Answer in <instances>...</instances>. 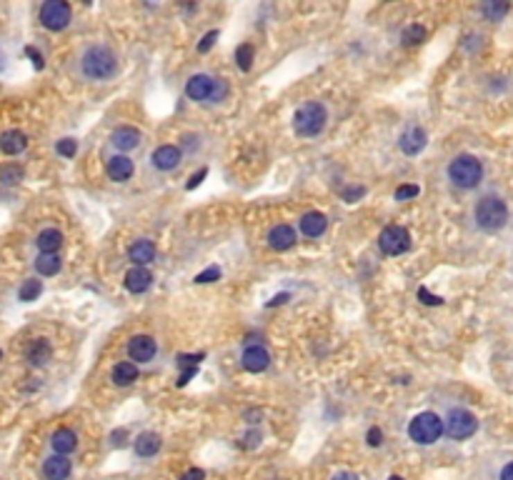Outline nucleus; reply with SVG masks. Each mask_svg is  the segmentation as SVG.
I'll list each match as a JSON object with an SVG mask.
<instances>
[{
  "label": "nucleus",
  "mask_w": 513,
  "mask_h": 480,
  "mask_svg": "<svg viewBox=\"0 0 513 480\" xmlns=\"http://www.w3.org/2000/svg\"><path fill=\"white\" fill-rule=\"evenodd\" d=\"M80 73L88 80H110L118 75V55L108 45H88L80 55Z\"/></svg>",
  "instance_id": "nucleus-1"
},
{
  "label": "nucleus",
  "mask_w": 513,
  "mask_h": 480,
  "mask_svg": "<svg viewBox=\"0 0 513 480\" xmlns=\"http://www.w3.org/2000/svg\"><path fill=\"white\" fill-rule=\"evenodd\" d=\"M326 125H328V110L323 103L308 100L295 110L293 133L298 138H315V135H321L326 130Z\"/></svg>",
  "instance_id": "nucleus-2"
},
{
  "label": "nucleus",
  "mask_w": 513,
  "mask_h": 480,
  "mask_svg": "<svg viewBox=\"0 0 513 480\" xmlns=\"http://www.w3.org/2000/svg\"><path fill=\"white\" fill-rule=\"evenodd\" d=\"M473 220L476 225L486 233L501 231L508 223V205L498 195H483L473 208Z\"/></svg>",
  "instance_id": "nucleus-3"
},
{
  "label": "nucleus",
  "mask_w": 513,
  "mask_h": 480,
  "mask_svg": "<svg viewBox=\"0 0 513 480\" xmlns=\"http://www.w3.org/2000/svg\"><path fill=\"white\" fill-rule=\"evenodd\" d=\"M449 180L461 190H473L483 180V166L476 155L461 153L449 163Z\"/></svg>",
  "instance_id": "nucleus-4"
},
{
  "label": "nucleus",
  "mask_w": 513,
  "mask_h": 480,
  "mask_svg": "<svg viewBox=\"0 0 513 480\" xmlns=\"http://www.w3.org/2000/svg\"><path fill=\"white\" fill-rule=\"evenodd\" d=\"M443 433H446V423L433 410H424L408 423V438L418 445H433L441 441Z\"/></svg>",
  "instance_id": "nucleus-5"
},
{
  "label": "nucleus",
  "mask_w": 513,
  "mask_h": 480,
  "mask_svg": "<svg viewBox=\"0 0 513 480\" xmlns=\"http://www.w3.org/2000/svg\"><path fill=\"white\" fill-rule=\"evenodd\" d=\"M40 26L51 33H60L71 26L73 20V8L65 0H45L38 10Z\"/></svg>",
  "instance_id": "nucleus-6"
},
{
  "label": "nucleus",
  "mask_w": 513,
  "mask_h": 480,
  "mask_svg": "<svg viewBox=\"0 0 513 480\" xmlns=\"http://www.w3.org/2000/svg\"><path fill=\"white\" fill-rule=\"evenodd\" d=\"M443 423H446V436L451 441H469L478 430V418L466 408H451Z\"/></svg>",
  "instance_id": "nucleus-7"
},
{
  "label": "nucleus",
  "mask_w": 513,
  "mask_h": 480,
  "mask_svg": "<svg viewBox=\"0 0 513 480\" xmlns=\"http://www.w3.org/2000/svg\"><path fill=\"white\" fill-rule=\"evenodd\" d=\"M379 248L385 256H403L410 250V233L403 225H388L379 235Z\"/></svg>",
  "instance_id": "nucleus-8"
},
{
  "label": "nucleus",
  "mask_w": 513,
  "mask_h": 480,
  "mask_svg": "<svg viewBox=\"0 0 513 480\" xmlns=\"http://www.w3.org/2000/svg\"><path fill=\"white\" fill-rule=\"evenodd\" d=\"M216 90H218V80L205 73H195V75L188 78L186 83V96L195 103H203V100H213L216 98Z\"/></svg>",
  "instance_id": "nucleus-9"
},
{
  "label": "nucleus",
  "mask_w": 513,
  "mask_h": 480,
  "mask_svg": "<svg viewBox=\"0 0 513 480\" xmlns=\"http://www.w3.org/2000/svg\"><path fill=\"white\" fill-rule=\"evenodd\" d=\"M426 145H428V135H426V130L421 128V125H410V128H406L403 133H401V138H398V148H401V153L403 155L424 153Z\"/></svg>",
  "instance_id": "nucleus-10"
},
{
  "label": "nucleus",
  "mask_w": 513,
  "mask_h": 480,
  "mask_svg": "<svg viewBox=\"0 0 513 480\" xmlns=\"http://www.w3.org/2000/svg\"><path fill=\"white\" fill-rule=\"evenodd\" d=\"M155 353H158V346L150 335H133L128 340V358L133 363H148L155 358Z\"/></svg>",
  "instance_id": "nucleus-11"
},
{
  "label": "nucleus",
  "mask_w": 513,
  "mask_h": 480,
  "mask_svg": "<svg viewBox=\"0 0 513 480\" xmlns=\"http://www.w3.org/2000/svg\"><path fill=\"white\" fill-rule=\"evenodd\" d=\"M180 158H183V150L175 145H158L150 153V166L155 168V170H163V173H168V170H175L180 163Z\"/></svg>",
  "instance_id": "nucleus-12"
},
{
  "label": "nucleus",
  "mask_w": 513,
  "mask_h": 480,
  "mask_svg": "<svg viewBox=\"0 0 513 480\" xmlns=\"http://www.w3.org/2000/svg\"><path fill=\"white\" fill-rule=\"evenodd\" d=\"M73 473V463L68 461V455L53 453L51 458L43 461V478L45 480H68Z\"/></svg>",
  "instance_id": "nucleus-13"
},
{
  "label": "nucleus",
  "mask_w": 513,
  "mask_h": 480,
  "mask_svg": "<svg viewBox=\"0 0 513 480\" xmlns=\"http://www.w3.org/2000/svg\"><path fill=\"white\" fill-rule=\"evenodd\" d=\"M241 365H243L248 373H263L270 365V353L266 350L261 343H256V346H245Z\"/></svg>",
  "instance_id": "nucleus-14"
},
{
  "label": "nucleus",
  "mask_w": 513,
  "mask_h": 480,
  "mask_svg": "<svg viewBox=\"0 0 513 480\" xmlns=\"http://www.w3.org/2000/svg\"><path fill=\"white\" fill-rule=\"evenodd\" d=\"M123 285H125V290L133 295H141L146 293L150 285H153V273L148 268H138V265H133V268L123 276Z\"/></svg>",
  "instance_id": "nucleus-15"
},
{
  "label": "nucleus",
  "mask_w": 513,
  "mask_h": 480,
  "mask_svg": "<svg viewBox=\"0 0 513 480\" xmlns=\"http://www.w3.org/2000/svg\"><path fill=\"white\" fill-rule=\"evenodd\" d=\"M133 170H135L133 160L123 153H116L113 158H108V163H105V173H108L110 180H116V183L130 180L133 178Z\"/></svg>",
  "instance_id": "nucleus-16"
},
{
  "label": "nucleus",
  "mask_w": 513,
  "mask_h": 480,
  "mask_svg": "<svg viewBox=\"0 0 513 480\" xmlns=\"http://www.w3.org/2000/svg\"><path fill=\"white\" fill-rule=\"evenodd\" d=\"M141 130L133 128V125H121V128H116L113 133H110V143L121 150V153H128V150H135V148L141 145Z\"/></svg>",
  "instance_id": "nucleus-17"
},
{
  "label": "nucleus",
  "mask_w": 513,
  "mask_h": 480,
  "mask_svg": "<svg viewBox=\"0 0 513 480\" xmlns=\"http://www.w3.org/2000/svg\"><path fill=\"white\" fill-rule=\"evenodd\" d=\"M155 253H158V250H155L153 240H146V238H143V240H135L128 248V260L133 263V265H138V268H148V265L155 260Z\"/></svg>",
  "instance_id": "nucleus-18"
},
{
  "label": "nucleus",
  "mask_w": 513,
  "mask_h": 480,
  "mask_svg": "<svg viewBox=\"0 0 513 480\" xmlns=\"http://www.w3.org/2000/svg\"><path fill=\"white\" fill-rule=\"evenodd\" d=\"M295 240H298V235H295V231L290 228V225L281 223V225H273L268 233V245L273 250H278V253H283V250H290L295 245Z\"/></svg>",
  "instance_id": "nucleus-19"
},
{
  "label": "nucleus",
  "mask_w": 513,
  "mask_h": 480,
  "mask_svg": "<svg viewBox=\"0 0 513 480\" xmlns=\"http://www.w3.org/2000/svg\"><path fill=\"white\" fill-rule=\"evenodd\" d=\"M298 228H301V233L306 238H321L323 233H326V228H328V218L323 215V213L311 211V213H306L301 220H298Z\"/></svg>",
  "instance_id": "nucleus-20"
},
{
  "label": "nucleus",
  "mask_w": 513,
  "mask_h": 480,
  "mask_svg": "<svg viewBox=\"0 0 513 480\" xmlns=\"http://www.w3.org/2000/svg\"><path fill=\"white\" fill-rule=\"evenodd\" d=\"M163 441L158 433H150V430H146V433H141V436L135 438L133 443V450L138 458H153V455H158V450H161Z\"/></svg>",
  "instance_id": "nucleus-21"
},
{
  "label": "nucleus",
  "mask_w": 513,
  "mask_h": 480,
  "mask_svg": "<svg viewBox=\"0 0 513 480\" xmlns=\"http://www.w3.org/2000/svg\"><path fill=\"white\" fill-rule=\"evenodd\" d=\"M35 245H38V250L45 253V256H55V253L63 248V233H60L58 228H45V231H40L38 238H35Z\"/></svg>",
  "instance_id": "nucleus-22"
},
{
  "label": "nucleus",
  "mask_w": 513,
  "mask_h": 480,
  "mask_svg": "<svg viewBox=\"0 0 513 480\" xmlns=\"http://www.w3.org/2000/svg\"><path fill=\"white\" fill-rule=\"evenodd\" d=\"M28 148V135L23 130H6L0 135V150L6 155H20Z\"/></svg>",
  "instance_id": "nucleus-23"
},
{
  "label": "nucleus",
  "mask_w": 513,
  "mask_h": 480,
  "mask_svg": "<svg viewBox=\"0 0 513 480\" xmlns=\"http://www.w3.org/2000/svg\"><path fill=\"white\" fill-rule=\"evenodd\" d=\"M51 448L58 455H71L78 448V436L71 428H58L51 436Z\"/></svg>",
  "instance_id": "nucleus-24"
},
{
  "label": "nucleus",
  "mask_w": 513,
  "mask_h": 480,
  "mask_svg": "<svg viewBox=\"0 0 513 480\" xmlns=\"http://www.w3.org/2000/svg\"><path fill=\"white\" fill-rule=\"evenodd\" d=\"M26 358H28V363H31L33 368H40V365H45L48 360L53 358V348H51V343H48L45 338L33 340L31 346H28Z\"/></svg>",
  "instance_id": "nucleus-25"
},
{
  "label": "nucleus",
  "mask_w": 513,
  "mask_h": 480,
  "mask_svg": "<svg viewBox=\"0 0 513 480\" xmlns=\"http://www.w3.org/2000/svg\"><path fill=\"white\" fill-rule=\"evenodd\" d=\"M110 378H113L116 385H121V388H128V385H133L135 380H138V365H135L133 360L118 363L116 368H113V373H110Z\"/></svg>",
  "instance_id": "nucleus-26"
},
{
  "label": "nucleus",
  "mask_w": 513,
  "mask_h": 480,
  "mask_svg": "<svg viewBox=\"0 0 513 480\" xmlns=\"http://www.w3.org/2000/svg\"><path fill=\"white\" fill-rule=\"evenodd\" d=\"M178 368H183V373H180V378L175 380V385L178 388H183V385H188V380L198 373V365H200V360H203V353L200 355H178Z\"/></svg>",
  "instance_id": "nucleus-27"
},
{
  "label": "nucleus",
  "mask_w": 513,
  "mask_h": 480,
  "mask_svg": "<svg viewBox=\"0 0 513 480\" xmlns=\"http://www.w3.org/2000/svg\"><path fill=\"white\" fill-rule=\"evenodd\" d=\"M33 265H35V270H38V276L53 278V276H58V273H60V268H63V260H60L58 253H55V256H45V253H40Z\"/></svg>",
  "instance_id": "nucleus-28"
},
{
  "label": "nucleus",
  "mask_w": 513,
  "mask_h": 480,
  "mask_svg": "<svg viewBox=\"0 0 513 480\" xmlns=\"http://www.w3.org/2000/svg\"><path fill=\"white\" fill-rule=\"evenodd\" d=\"M40 293H43V283H40L38 278H28V281L18 288V301L33 303V301H38Z\"/></svg>",
  "instance_id": "nucleus-29"
},
{
  "label": "nucleus",
  "mask_w": 513,
  "mask_h": 480,
  "mask_svg": "<svg viewBox=\"0 0 513 480\" xmlns=\"http://www.w3.org/2000/svg\"><path fill=\"white\" fill-rule=\"evenodd\" d=\"M23 175H26V170L18 163H8V166L0 168V183L3 186H18L20 180H23Z\"/></svg>",
  "instance_id": "nucleus-30"
},
{
  "label": "nucleus",
  "mask_w": 513,
  "mask_h": 480,
  "mask_svg": "<svg viewBox=\"0 0 513 480\" xmlns=\"http://www.w3.org/2000/svg\"><path fill=\"white\" fill-rule=\"evenodd\" d=\"M253 58H256V51H253V45L250 43H243L236 48V65L243 73H248L250 68H253Z\"/></svg>",
  "instance_id": "nucleus-31"
},
{
  "label": "nucleus",
  "mask_w": 513,
  "mask_h": 480,
  "mask_svg": "<svg viewBox=\"0 0 513 480\" xmlns=\"http://www.w3.org/2000/svg\"><path fill=\"white\" fill-rule=\"evenodd\" d=\"M426 40V28L418 26V23H413V26H408L403 30V35H401V43L406 45V48H410V45H418Z\"/></svg>",
  "instance_id": "nucleus-32"
},
{
  "label": "nucleus",
  "mask_w": 513,
  "mask_h": 480,
  "mask_svg": "<svg viewBox=\"0 0 513 480\" xmlns=\"http://www.w3.org/2000/svg\"><path fill=\"white\" fill-rule=\"evenodd\" d=\"M511 10V6L508 3H496V0H491V3H483L481 6V13L486 20H501L503 15Z\"/></svg>",
  "instance_id": "nucleus-33"
},
{
  "label": "nucleus",
  "mask_w": 513,
  "mask_h": 480,
  "mask_svg": "<svg viewBox=\"0 0 513 480\" xmlns=\"http://www.w3.org/2000/svg\"><path fill=\"white\" fill-rule=\"evenodd\" d=\"M55 153H58L60 158H73V155L78 153V141L76 138H63V141L55 143Z\"/></svg>",
  "instance_id": "nucleus-34"
},
{
  "label": "nucleus",
  "mask_w": 513,
  "mask_h": 480,
  "mask_svg": "<svg viewBox=\"0 0 513 480\" xmlns=\"http://www.w3.org/2000/svg\"><path fill=\"white\" fill-rule=\"evenodd\" d=\"M421 195V188L418 186H410V183H406V186H398L396 193H393V198L398 200V203H403V200H413Z\"/></svg>",
  "instance_id": "nucleus-35"
},
{
  "label": "nucleus",
  "mask_w": 513,
  "mask_h": 480,
  "mask_svg": "<svg viewBox=\"0 0 513 480\" xmlns=\"http://www.w3.org/2000/svg\"><path fill=\"white\" fill-rule=\"evenodd\" d=\"M366 195V188L363 186H348L340 190V198L346 200V203H356V200H360Z\"/></svg>",
  "instance_id": "nucleus-36"
},
{
  "label": "nucleus",
  "mask_w": 513,
  "mask_h": 480,
  "mask_svg": "<svg viewBox=\"0 0 513 480\" xmlns=\"http://www.w3.org/2000/svg\"><path fill=\"white\" fill-rule=\"evenodd\" d=\"M416 295H418V301L424 303V305H443L441 295H433L428 288H426V285H421V288L416 290Z\"/></svg>",
  "instance_id": "nucleus-37"
},
{
  "label": "nucleus",
  "mask_w": 513,
  "mask_h": 480,
  "mask_svg": "<svg viewBox=\"0 0 513 480\" xmlns=\"http://www.w3.org/2000/svg\"><path fill=\"white\" fill-rule=\"evenodd\" d=\"M218 278H220V268L218 265H211V268H205L203 273L195 276V283H198V285H205V283H213V281H218Z\"/></svg>",
  "instance_id": "nucleus-38"
},
{
  "label": "nucleus",
  "mask_w": 513,
  "mask_h": 480,
  "mask_svg": "<svg viewBox=\"0 0 513 480\" xmlns=\"http://www.w3.org/2000/svg\"><path fill=\"white\" fill-rule=\"evenodd\" d=\"M216 40H218V30H208V33L203 35V38H200L198 53H208V51L213 48V45H216Z\"/></svg>",
  "instance_id": "nucleus-39"
},
{
  "label": "nucleus",
  "mask_w": 513,
  "mask_h": 480,
  "mask_svg": "<svg viewBox=\"0 0 513 480\" xmlns=\"http://www.w3.org/2000/svg\"><path fill=\"white\" fill-rule=\"evenodd\" d=\"M366 443L371 445V448H379L381 443H383V430L379 428V425H373V428H368L366 433Z\"/></svg>",
  "instance_id": "nucleus-40"
},
{
  "label": "nucleus",
  "mask_w": 513,
  "mask_h": 480,
  "mask_svg": "<svg viewBox=\"0 0 513 480\" xmlns=\"http://www.w3.org/2000/svg\"><path fill=\"white\" fill-rule=\"evenodd\" d=\"M205 175H208V168H200L198 173H193V175H191V180H188V183H186V188H188V190H195V188H198L200 183H203V178H205Z\"/></svg>",
  "instance_id": "nucleus-41"
},
{
  "label": "nucleus",
  "mask_w": 513,
  "mask_h": 480,
  "mask_svg": "<svg viewBox=\"0 0 513 480\" xmlns=\"http://www.w3.org/2000/svg\"><path fill=\"white\" fill-rule=\"evenodd\" d=\"M26 55H28V58H31L33 60V65H35V68H38V71H43V55H40V53L38 51H35V48H33V45H28V48H26Z\"/></svg>",
  "instance_id": "nucleus-42"
},
{
  "label": "nucleus",
  "mask_w": 513,
  "mask_h": 480,
  "mask_svg": "<svg viewBox=\"0 0 513 480\" xmlns=\"http://www.w3.org/2000/svg\"><path fill=\"white\" fill-rule=\"evenodd\" d=\"M180 480H205V473L200 468H191V470H186V473L180 475Z\"/></svg>",
  "instance_id": "nucleus-43"
},
{
  "label": "nucleus",
  "mask_w": 513,
  "mask_h": 480,
  "mask_svg": "<svg viewBox=\"0 0 513 480\" xmlns=\"http://www.w3.org/2000/svg\"><path fill=\"white\" fill-rule=\"evenodd\" d=\"M125 436H128L125 430H116V433L110 436V441H113V445H116V448H123V445H125Z\"/></svg>",
  "instance_id": "nucleus-44"
},
{
  "label": "nucleus",
  "mask_w": 513,
  "mask_h": 480,
  "mask_svg": "<svg viewBox=\"0 0 513 480\" xmlns=\"http://www.w3.org/2000/svg\"><path fill=\"white\" fill-rule=\"evenodd\" d=\"M331 480H360L356 473H351V470H340V473H336Z\"/></svg>",
  "instance_id": "nucleus-45"
},
{
  "label": "nucleus",
  "mask_w": 513,
  "mask_h": 480,
  "mask_svg": "<svg viewBox=\"0 0 513 480\" xmlns=\"http://www.w3.org/2000/svg\"><path fill=\"white\" fill-rule=\"evenodd\" d=\"M195 141H200V138H195V135H183V148H186V150H195Z\"/></svg>",
  "instance_id": "nucleus-46"
},
{
  "label": "nucleus",
  "mask_w": 513,
  "mask_h": 480,
  "mask_svg": "<svg viewBox=\"0 0 513 480\" xmlns=\"http://www.w3.org/2000/svg\"><path fill=\"white\" fill-rule=\"evenodd\" d=\"M498 480H513V461L508 463L503 470H501V475H498Z\"/></svg>",
  "instance_id": "nucleus-47"
},
{
  "label": "nucleus",
  "mask_w": 513,
  "mask_h": 480,
  "mask_svg": "<svg viewBox=\"0 0 513 480\" xmlns=\"http://www.w3.org/2000/svg\"><path fill=\"white\" fill-rule=\"evenodd\" d=\"M288 298H290L288 293H281V295H276V298H273V301L268 303V308H273V305H281V303H286V301H288Z\"/></svg>",
  "instance_id": "nucleus-48"
},
{
  "label": "nucleus",
  "mask_w": 513,
  "mask_h": 480,
  "mask_svg": "<svg viewBox=\"0 0 513 480\" xmlns=\"http://www.w3.org/2000/svg\"><path fill=\"white\" fill-rule=\"evenodd\" d=\"M388 480H406V478H401V475H391Z\"/></svg>",
  "instance_id": "nucleus-49"
},
{
  "label": "nucleus",
  "mask_w": 513,
  "mask_h": 480,
  "mask_svg": "<svg viewBox=\"0 0 513 480\" xmlns=\"http://www.w3.org/2000/svg\"><path fill=\"white\" fill-rule=\"evenodd\" d=\"M0 358H3V350H0Z\"/></svg>",
  "instance_id": "nucleus-50"
}]
</instances>
